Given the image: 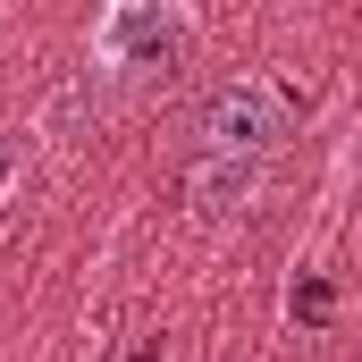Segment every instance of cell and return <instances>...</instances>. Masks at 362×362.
Here are the masks:
<instances>
[{
  "label": "cell",
  "mask_w": 362,
  "mask_h": 362,
  "mask_svg": "<svg viewBox=\"0 0 362 362\" xmlns=\"http://www.w3.org/2000/svg\"><path fill=\"white\" fill-rule=\"evenodd\" d=\"M286 127H295L286 85H270V76H236V85H219L202 110H194V152H219V160H270Z\"/></svg>",
  "instance_id": "7a4b0ae2"
},
{
  "label": "cell",
  "mask_w": 362,
  "mask_h": 362,
  "mask_svg": "<svg viewBox=\"0 0 362 362\" xmlns=\"http://www.w3.org/2000/svg\"><path fill=\"white\" fill-rule=\"evenodd\" d=\"M0 177H8V160H0Z\"/></svg>",
  "instance_id": "8992f818"
},
{
  "label": "cell",
  "mask_w": 362,
  "mask_h": 362,
  "mask_svg": "<svg viewBox=\"0 0 362 362\" xmlns=\"http://www.w3.org/2000/svg\"><path fill=\"white\" fill-rule=\"evenodd\" d=\"M185 0H101L93 17V68L110 85H152L185 59Z\"/></svg>",
  "instance_id": "6da1fadb"
},
{
  "label": "cell",
  "mask_w": 362,
  "mask_h": 362,
  "mask_svg": "<svg viewBox=\"0 0 362 362\" xmlns=\"http://www.w3.org/2000/svg\"><path fill=\"white\" fill-rule=\"evenodd\" d=\"M295 312H303V320H329V286H320V278H303V295H295Z\"/></svg>",
  "instance_id": "277c9868"
},
{
  "label": "cell",
  "mask_w": 362,
  "mask_h": 362,
  "mask_svg": "<svg viewBox=\"0 0 362 362\" xmlns=\"http://www.w3.org/2000/svg\"><path fill=\"white\" fill-rule=\"evenodd\" d=\"M253 185H262V160H219V152H194V160H185V202H194V219H236V211L253 202Z\"/></svg>",
  "instance_id": "3957f363"
},
{
  "label": "cell",
  "mask_w": 362,
  "mask_h": 362,
  "mask_svg": "<svg viewBox=\"0 0 362 362\" xmlns=\"http://www.w3.org/2000/svg\"><path fill=\"white\" fill-rule=\"evenodd\" d=\"M135 362H169V354H160V337H144V346H135Z\"/></svg>",
  "instance_id": "5b68a950"
}]
</instances>
